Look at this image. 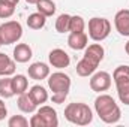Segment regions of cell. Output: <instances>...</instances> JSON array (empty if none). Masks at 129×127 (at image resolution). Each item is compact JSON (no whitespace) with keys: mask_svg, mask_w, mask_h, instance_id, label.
Here are the masks:
<instances>
[{"mask_svg":"<svg viewBox=\"0 0 129 127\" xmlns=\"http://www.w3.org/2000/svg\"><path fill=\"white\" fill-rule=\"evenodd\" d=\"M48 88L53 91V103H63L71 90V78L64 72H54L48 76Z\"/></svg>","mask_w":129,"mask_h":127,"instance_id":"7a4b0ae2","label":"cell"},{"mask_svg":"<svg viewBox=\"0 0 129 127\" xmlns=\"http://www.w3.org/2000/svg\"><path fill=\"white\" fill-rule=\"evenodd\" d=\"M71 17L69 14H62L56 20V30L59 33H69V26H71Z\"/></svg>","mask_w":129,"mask_h":127,"instance_id":"603a6c76","label":"cell"},{"mask_svg":"<svg viewBox=\"0 0 129 127\" xmlns=\"http://www.w3.org/2000/svg\"><path fill=\"white\" fill-rule=\"evenodd\" d=\"M117 96H119V99H120L122 103H125V105L129 106V84L117 87Z\"/></svg>","mask_w":129,"mask_h":127,"instance_id":"4316f807","label":"cell"},{"mask_svg":"<svg viewBox=\"0 0 129 127\" xmlns=\"http://www.w3.org/2000/svg\"><path fill=\"white\" fill-rule=\"evenodd\" d=\"M86 29V21L83 17L80 15H74L71 17V26H69V33H78V32H84Z\"/></svg>","mask_w":129,"mask_h":127,"instance_id":"cb8c5ba5","label":"cell"},{"mask_svg":"<svg viewBox=\"0 0 129 127\" xmlns=\"http://www.w3.org/2000/svg\"><path fill=\"white\" fill-rule=\"evenodd\" d=\"M15 6L14 3L11 2H6V0H0V18L2 20H6V18H11L15 12Z\"/></svg>","mask_w":129,"mask_h":127,"instance_id":"d4e9b609","label":"cell"},{"mask_svg":"<svg viewBox=\"0 0 129 127\" xmlns=\"http://www.w3.org/2000/svg\"><path fill=\"white\" fill-rule=\"evenodd\" d=\"M15 73V60L0 52V76H11Z\"/></svg>","mask_w":129,"mask_h":127,"instance_id":"2e32d148","label":"cell"},{"mask_svg":"<svg viewBox=\"0 0 129 127\" xmlns=\"http://www.w3.org/2000/svg\"><path fill=\"white\" fill-rule=\"evenodd\" d=\"M17 105H18V109L21 112H24V114H33L36 111V108H38V105L35 103V100L32 99V96L29 94V91L18 96Z\"/></svg>","mask_w":129,"mask_h":127,"instance_id":"4fadbf2b","label":"cell"},{"mask_svg":"<svg viewBox=\"0 0 129 127\" xmlns=\"http://www.w3.org/2000/svg\"><path fill=\"white\" fill-rule=\"evenodd\" d=\"M14 93V87H12V78L11 76H3L0 79V97L3 99H11Z\"/></svg>","mask_w":129,"mask_h":127,"instance_id":"7402d4cb","label":"cell"},{"mask_svg":"<svg viewBox=\"0 0 129 127\" xmlns=\"http://www.w3.org/2000/svg\"><path fill=\"white\" fill-rule=\"evenodd\" d=\"M29 72V76L35 79V81H42V79H47L50 76V67L48 64L42 63V61H36V63H32L27 69Z\"/></svg>","mask_w":129,"mask_h":127,"instance_id":"30bf717a","label":"cell"},{"mask_svg":"<svg viewBox=\"0 0 129 127\" xmlns=\"http://www.w3.org/2000/svg\"><path fill=\"white\" fill-rule=\"evenodd\" d=\"M64 118L77 126H87L93 120V112L86 103H69L64 108Z\"/></svg>","mask_w":129,"mask_h":127,"instance_id":"3957f363","label":"cell"},{"mask_svg":"<svg viewBox=\"0 0 129 127\" xmlns=\"http://www.w3.org/2000/svg\"><path fill=\"white\" fill-rule=\"evenodd\" d=\"M36 114L42 118V121H44L45 127H57L59 126V117H57V112H56V109H53L51 106L44 105V106H41V108L38 109Z\"/></svg>","mask_w":129,"mask_h":127,"instance_id":"ba28073f","label":"cell"},{"mask_svg":"<svg viewBox=\"0 0 129 127\" xmlns=\"http://www.w3.org/2000/svg\"><path fill=\"white\" fill-rule=\"evenodd\" d=\"M111 33V23L107 18L95 17L89 20V37L95 42L105 40Z\"/></svg>","mask_w":129,"mask_h":127,"instance_id":"277c9868","label":"cell"},{"mask_svg":"<svg viewBox=\"0 0 129 127\" xmlns=\"http://www.w3.org/2000/svg\"><path fill=\"white\" fill-rule=\"evenodd\" d=\"M26 2H27L29 5H36V3H38L39 0H26Z\"/></svg>","mask_w":129,"mask_h":127,"instance_id":"f546056e","label":"cell"},{"mask_svg":"<svg viewBox=\"0 0 129 127\" xmlns=\"http://www.w3.org/2000/svg\"><path fill=\"white\" fill-rule=\"evenodd\" d=\"M2 45H3V43H2V40H0V46H2Z\"/></svg>","mask_w":129,"mask_h":127,"instance_id":"d6a6232c","label":"cell"},{"mask_svg":"<svg viewBox=\"0 0 129 127\" xmlns=\"http://www.w3.org/2000/svg\"><path fill=\"white\" fill-rule=\"evenodd\" d=\"M96 69H98V64H95L93 61H90V60H87V58H84V57L77 63V73H78L80 76H83V78L92 76V75L96 72Z\"/></svg>","mask_w":129,"mask_h":127,"instance_id":"9a60e30c","label":"cell"},{"mask_svg":"<svg viewBox=\"0 0 129 127\" xmlns=\"http://www.w3.org/2000/svg\"><path fill=\"white\" fill-rule=\"evenodd\" d=\"M104 55H105V49L101 43H92L89 46H86V51H84V58L93 61L95 64L99 66V63L104 60Z\"/></svg>","mask_w":129,"mask_h":127,"instance_id":"8fae6325","label":"cell"},{"mask_svg":"<svg viewBox=\"0 0 129 127\" xmlns=\"http://www.w3.org/2000/svg\"><path fill=\"white\" fill-rule=\"evenodd\" d=\"M113 79H114L116 87L129 84V66H126V64L117 66L116 70L113 72Z\"/></svg>","mask_w":129,"mask_h":127,"instance_id":"e0dca14e","label":"cell"},{"mask_svg":"<svg viewBox=\"0 0 129 127\" xmlns=\"http://www.w3.org/2000/svg\"><path fill=\"white\" fill-rule=\"evenodd\" d=\"M33 55L32 48L27 43H17L14 48V60L17 63H27Z\"/></svg>","mask_w":129,"mask_h":127,"instance_id":"5bb4252c","label":"cell"},{"mask_svg":"<svg viewBox=\"0 0 129 127\" xmlns=\"http://www.w3.org/2000/svg\"><path fill=\"white\" fill-rule=\"evenodd\" d=\"M29 124H30V127H45L44 121H42V118H41V117H39L38 114H35L32 118H30Z\"/></svg>","mask_w":129,"mask_h":127,"instance_id":"83f0119b","label":"cell"},{"mask_svg":"<svg viewBox=\"0 0 129 127\" xmlns=\"http://www.w3.org/2000/svg\"><path fill=\"white\" fill-rule=\"evenodd\" d=\"M125 51H126V54L129 55V40L126 42V45H125Z\"/></svg>","mask_w":129,"mask_h":127,"instance_id":"4dcf8cb0","label":"cell"},{"mask_svg":"<svg viewBox=\"0 0 129 127\" xmlns=\"http://www.w3.org/2000/svg\"><path fill=\"white\" fill-rule=\"evenodd\" d=\"M23 36V27L18 21H6L0 26V40L3 45L17 43Z\"/></svg>","mask_w":129,"mask_h":127,"instance_id":"5b68a950","label":"cell"},{"mask_svg":"<svg viewBox=\"0 0 129 127\" xmlns=\"http://www.w3.org/2000/svg\"><path fill=\"white\" fill-rule=\"evenodd\" d=\"M95 111L98 117L107 124H116L122 118V111L119 105L110 94L99 93V96L95 99Z\"/></svg>","mask_w":129,"mask_h":127,"instance_id":"6da1fadb","label":"cell"},{"mask_svg":"<svg viewBox=\"0 0 129 127\" xmlns=\"http://www.w3.org/2000/svg\"><path fill=\"white\" fill-rule=\"evenodd\" d=\"M29 94L32 96V99L35 100V103L38 106H41L42 103H45L48 100V91L42 85H33L29 91Z\"/></svg>","mask_w":129,"mask_h":127,"instance_id":"ac0fdd59","label":"cell"},{"mask_svg":"<svg viewBox=\"0 0 129 127\" xmlns=\"http://www.w3.org/2000/svg\"><path fill=\"white\" fill-rule=\"evenodd\" d=\"M6 115H8V109H6V105L3 102V97H0V121L5 120Z\"/></svg>","mask_w":129,"mask_h":127,"instance_id":"f1b7e54d","label":"cell"},{"mask_svg":"<svg viewBox=\"0 0 129 127\" xmlns=\"http://www.w3.org/2000/svg\"><path fill=\"white\" fill-rule=\"evenodd\" d=\"M89 36L84 32H78V33H69V37H68V45L69 48L75 49V51H80V49H86V46L89 45Z\"/></svg>","mask_w":129,"mask_h":127,"instance_id":"7c38bea8","label":"cell"},{"mask_svg":"<svg viewBox=\"0 0 129 127\" xmlns=\"http://www.w3.org/2000/svg\"><path fill=\"white\" fill-rule=\"evenodd\" d=\"M8 126L9 127H27L29 124V120L24 117V115H12L8 121Z\"/></svg>","mask_w":129,"mask_h":127,"instance_id":"484cf974","label":"cell"},{"mask_svg":"<svg viewBox=\"0 0 129 127\" xmlns=\"http://www.w3.org/2000/svg\"><path fill=\"white\" fill-rule=\"evenodd\" d=\"M114 26L119 34L129 36V9H122L114 17Z\"/></svg>","mask_w":129,"mask_h":127,"instance_id":"9c48e42d","label":"cell"},{"mask_svg":"<svg viewBox=\"0 0 129 127\" xmlns=\"http://www.w3.org/2000/svg\"><path fill=\"white\" fill-rule=\"evenodd\" d=\"M26 23H27V26L32 30H41L45 26V23H47V17L42 15L41 12H35V14H30L27 17V21Z\"/></svg>","mask_w":129,"mask_h":127,"instance_id":"d6986e66","label":"cell"},{"mask_svg":"<svg viewBox=\"0 0 129 127\" xmlns=\"http://www.w3.org/2000/svg\"><path fill=\"white\" fill-rule=\"evenodd\" d=\"M48 60H50V64L53 67H56V69H64V67H68L69 63H71L69 54L64 49H60V48H56V49L50 51Z\"/></svg>","mask_w":129,"mask_h":127,"instance_id":"52a82bcc","label":"cell"},{"mask_svg":"<svg viewBox=\"0 0 129 127\" xmlns=\"http://www.w3.org/2000/svg\"><path fill=\"white\" fill-rule=\"evenodd\" d=\"M36 9H38V12H41L42 15H45L48 18L56 14V3L53 0H39L36 3Z\"/></svg>","mask_w":129,"mask_h":127,"instance_id":"44dd1931","label":"cell"},{"mask_svg":"<svg viewBox=\"0 0 129 127\" xmlns=\"http://www.w3.org/2000/svg\"><path fill=\"white\" fill-rule=\"evenodd\" d=\"M111 75L108 72H95L90 78V88L96 93H104L107 90H110L111 87Z\"/></svg>","mask_w":129,"mask_h":127,"instance_id":"8992f818","label":"cell"},{"mask_svg":"<svg viewBox=\"0 0 129 127\" xmlns=\"http://www.w3.org/2000/svg\"><path fill=\"white\" fill-rule=\"evenodd\" d=\"M12 87H14L15 94H23L29 88V79L24 75H15V76H12Z\"/></svg>","mask_w":129,"mask_h":127,"instance_id":"ffe728a7","label":"cell"},{"mask_svg":"<svg viewBox=\"0 0 129 127\" xmlns=\"http://www.w3.org/2000/svg\"><path fill=\"white\" fill-rule=\"evenodd\" d=\"M6 2H11V3H14V5H18L20 0H6Z\"/></svg>","mask_w":129,"mask_h":127,"instance_id":"1f68e13d","label":"cell"}]
</instances>
